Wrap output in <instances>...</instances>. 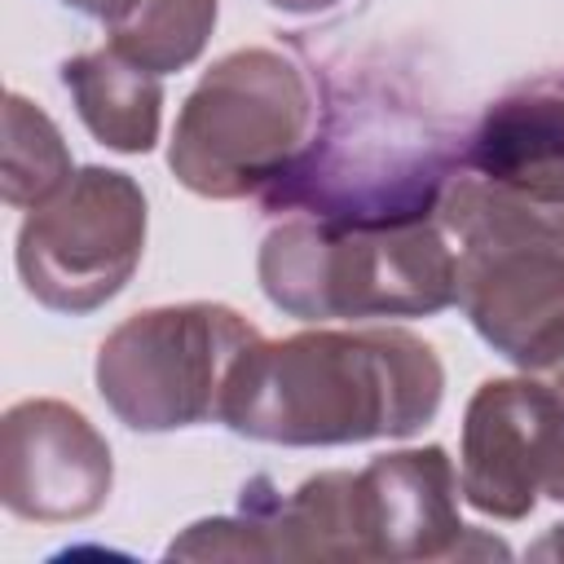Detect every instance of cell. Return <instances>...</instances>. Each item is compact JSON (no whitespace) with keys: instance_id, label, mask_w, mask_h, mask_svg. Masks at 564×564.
<instances>
[{"instance_id":"cell-1","label":"cell","mask_w":564,"mask_h":564,"mask_svg":"<svg viewBox=\"0 0 564 564\" xmlns=\"http://www.w3.org/2000/svg\"><path fill=\"white\" fill-rule=\"evenodd\" d=\"M441 397V357L419 335L313 326L286 339L260 335L238 357L216 423L291 449L401 441L436 419Z\"/></svg>"},{"instance_id":"cell-2","label":"cell","mask_w":564,"mask_h":564,"mask_svg":"<svg viewBox=\"0 0 564 564\" xmlns=\"http://www.w3.org/2000/svg\"><path fill=\"white\" fill-rule=\"evenodd\" d=\"M458 145L463 141H454L445 119L427 110L414 88L388 70H357L322 88L308 150L260 207L317 220L436 216Z\"/></svg>"},{"instance_id":"cell-3","label":"cell","mask_w":564,"mask_h":564,"mask_svg":"<svg viewBox=\"0 0 564 564\" xmlns=\"http://www.w3.org/2000/svg\"><path fill=\"white\" fill-rule=\"evenodd\" d=\"M256 273L269 304L308 326L361 317H436L458 304V256L436 216H291L264 234Z\"/></svg>"},{"instance_id":"cell-4","label":"cell","mask_w":564,"mask_h":564,"mask_svg":"<svg viewBox=\"0 0 564 564\" xmlns=\"http://www.w3.org/2000/svg\"><path fill=\"white\" fill-rule=\"evenodd\" d=\"M322 110L317 70L282 48H234L185 97L167 167L216 203L264 198L308 150Z\"/></svg>"},{"instance_id":"cell-5","label":"cell","mask_w":564,"mask_h":564,"mask_svg":"<svg viewBox=\"0 0 564 564\" xmlns=\"http://www.w3.org/2000/svg\"><path fill=\"white\" fill-rule=\"evenodd\" d=\"M436 220L458 251L564 247V88L533 84L480 115L449 163Z\"/></svg>"},{"instance_id":"cell-6","label":"cell","mask_w":564,"mask_h":564,"mask_svg":"<svg viewBox=\"0 0 564 564\" xmlns=\"http://www.w3.org/2000/svg\"><path fill=\"white\" fill-rule=\"evenodd\" d=\"M260 330L229 304L185 300L123 317L97 348V392L132 432L220 419L225 383Z\"/></svg>"},{"instance_id":"cell-7","label":"cell","mask_w":564,"mask_h":564,"mask_svg":"<svg viewBox=\"0 0 564 564\" xmlns=\"http://www.w3.org/2000/svg\"><path fill=\"white\" fill-rule=\"evenodd\" d=\"M145 194L128 172L79 167L18 229V278L53 313H97L137 273L145 251Z\"/></svg>"},{"instance_id":"cell-8","label":"cell","mask_w":564,"mask_h":564,"mask_svg":"<svg viewBox=\"0 0 564 564\" xmlns=\"http://www.w3.org/2000/svg\"><path fill=\"white\" fill-rule=\"evenodd\" d=\"M115 458L84 410L31 397L0 419V502L18 520L75 524L106 507Z\"/></svg>"},{"instance_id":"cell-9","label":"cell","mask_w":564,"mask_h":564,"mask_svg":"<svg viewBox=\"0 0 564 564\" xmlns=\"http://www.w3.org/2000/svg\"><path fill=\"white\" fill-rule=\"evenodd\" d=\"M560 397L551 383L485 379L463 414V498L494 520H524L551 485L560 458Z\"/></svg>"},{"instance_id":"cell-10","label":"cell","mask_w":564,"mask_h":564,"mask_svg":"<svg viewBox=\"0 0 564 564\" xmlns=\"http://www.w3.org/2000/svg\"><path fill=\"white\" fill-rule=\"evenodd\" d=\"M458 308L498 357L542 375L564 348V247L458 251Z\"/></svg>"},{"instance_id":"cell-11","label":"cell","mask_w":564,"mask_h":564,"mask_svg":"<svg viewBox=\"0 0 564 564\" xmlns=\"http://www.w3.org/2000/svg\"><path fill=\"white\" fill-rule=\"evenodd\" d=\"M463 480L441 445L379 454L361 467L366 498V533L375 560H463L489 555L485 546H467L476 529L458 516Z\"/></svg>"},{"instance_id":"cell-12","label":"cell","mask_w":564,"mask_h":564,"mask_svg":"<svg viewBox=\"0 0 564 564\" xmlns=\"http://www.w3.org/2000/svg\"><path fill=\"white\" fill-rule=\"evenodd\" d=\"M62 84L84 128L119 154H150L163 128V84L119 48H93L62 62Z\"/></svg>"},{"instance_id":"cell-13","label":"cell","mask_w":564,"mask_h":564,"mask_svg":"<svg viewBox=\"0 0 564 564\" xmlns=\"http://www.w3.org/2000/svg\"><path fill=\"white\" fill-rule=\"evenodd\" d=\"M216 13L220 0H137V9L123 22H115L106 35L110 48H119L137 66L154 75H172L203 57Z\"/></svg>"},{"instance_id":"cell-14","label":"cell","mask_w":564,"mask_h":564,"mask_svg":"<svg viewBox=\"0 0 564 564\" xmlns=\"http://www.w3.org/2000/svg\"><path fill=\"white\" fill-rule=\"evenodd\" d=\"M70 176L75 167L57 123L22 93H9L4 97V172H0L4 203L18 212H31L44 198H53Z\"/></svg>"},{"instance_id":"cell-15","label":"cell","mask_w":564,"mask_h":564,"mask_svg":"<svg viewBox=\"0 0 564 564\" xmlns=\"http://www.w3.org/2000/svg\"><path fill=\"white\" fill-rule=\"evenodd\" d=\"M62 4H70V9L84 13V18H97L106 31H110L115 22H123V18L137 9V0H62Z\"/></svg>"},{"instance_id":"cell-16","label":"cell","mask_w":564,"mask_h":564,"mask_svg":"<svg viewBox=\"0 0 564 564\" xmlns=\"http://www.w3.org/2000/svg\"><path fill=\"white\" fill-rule=\"evenodd\" d=\"M529 560H560L564 564V524H555L542 542H533L529 546Z\"/></svg>"},{"instance_id":"cell-17","label":"cell","mask_w":564,"mask_h":564,"mask_svg":"<svg viewBox=\"0 0 564 564\" xmlns=\"http://www.w3.org/2000/svg\"><path fill=\"white\" fill-rule=\"evenodd\" d=\"M264 4H273L282 13H326V9H335L344 0H264Z\"/></svg>"}]
</instances>
